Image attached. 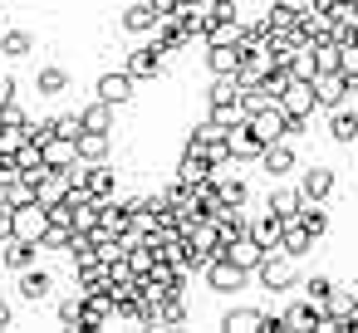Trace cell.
<instances>
[{
	"instance_id": "1",
	"label": "cell",
	"mask_w": 358,
	"mask_h": 333,
	"mask_svg": "<svg viewBox=\"0 0 358 333\" xmlns=\"http://www.w3.org/2000/svg\"><path fill=\"white\" fill-rule=\"evenodd\" d=\"M250 279H255L265 294H275V299H280V294H294L304 274H299V269H294V260L275 245V250H265V255H260V265L250 269Z\"/></svg>"
},
{
	"instance_id": "2",
	"label": "cell",
	"mask_w": 358,
	"mask_h": 333,
	"mask_svg": "<svg viewBox=\"0 0 358 333\" xmlns=\"http://www.w3.org/2000/svg\"><path fill=\"white\" fill-rule=\"evenodd\" d=\"M167 59H172V54H167L152 35H143V45H133V50L123 54V69H128L138 84H162V79H167Z\"/></svg>"
},
{
	"instance_id": "3",
	"label": "cell",
	"mask_w": 358,
	"mask_h": 333,
	"mask_svg": "<svg viewBox=\"0 0 358 333\" xmlns=\"http://www.w3.org/2000/svg\"><path fill=\"white\" fill-rule=\"evenodd\" d=\"M201 284L211 289V294H241L245 284H250V269H241L236 260H226V255H216L206 269H201Z\"/></svg>"
},
{
	"instance_id": "4",
	"label": "cell",
	"mask_w": 358,
	"mask_h": 333,
	"mask_svg": "<svg viewBox=\"0 0 358 333\" xmlns=\"http://www.w3.org/2000/svg\"><path fill=\"white\" fill-rule=\"evenodd\" d=\"M94 98H103V103H113V108H128V103L138 98V79L118 64V69H108V74L94 79Z\"/></svg>"
},
{
	"instance_id": "5",
	"label": "cell",
	"mask_w": 358,
	"mask_h": 333,
	"mask_svg": "<svg viewBox=\"0 0 358 333\" xmlns=\"http://www.w3.org/2000/svg\"><path fill=\"white\" fill-rule=\"evenodd\" d=\"M255 167H260L270 182H285V177H294V172H299V152H294V142H289V138H280V142H265V152L255 157Z\"/></svg>"
},
{
	"instance_id": "6",
	"label": "cell",
	"mask_w": 358,
	"mask_h": 333,
	"mask_svg": "<svg viewBox=\"0 0 358 333\" xmlns=\"http://www.w3.org/2000/svg\"><path fill=\"white\" fill-rule=\"evenodd\" d=\"M79 299H84L79 328H113V289H108V279L94 284V289H79Z\"/></svg>"
},
{
	"instance_id": "7",
	"label": "cell",
	"mask_w": 358,
	"mask_h": 333,
	"mask_svg": "<svg viewBox=\"0 0 358 333\" xmlns=\"http://www.w3.org/2000/svg\"><path fill=\"white\" fill-rule=\"evenodd\" d=\"M294 182H299L304 201H329V196L338 191V172H334V167H324V162L299 167V172H294Z\"/></svg>"
},
{
	"instance_id": "8",
	"label": "cell",
	"mask_w": 358,
	"mask_h": 333,
	"mask_svg": "<svg viewBox=\"0 0 358 333\" xmlns=\"http://www.w3.org/2000/svg\"><path fill=\"white\" fill-rule=\"evenodd\" d=\"M30 265H40V245H35V240H20V235H6V240H0V269H6L10 279H15L20 269H30Z\"/></svg>"
},
{
	"instance_id": "9",
	"label": "cell",
	"mask_w": 358,
	"mask_h": 333,
	"mask_svg": "<svg viewBox=\"0 0 358 333\" xmlns=\"http://www.w3.org/2000/svg\"><path fill=\"white\" fill-rule=\"evenodd\" d=\"M280 108H285V113H299V118H314V113H319L314 79H289V84L280 89Z\"/></svg>"
},
{
	"instance_id": "10",
	"label": "cell",
	"mask_w": 358,
	"mask_h": 333,
	"mask_svg": "<svg viewBox=\"0 0 358 333\" xmlns=\"http://www.w3.org/2000/svg\"><path fill=\"white\" fill-rule=\"evenodd\" d=\"M299 206H304V191H299V182H275L270 191H265V206L260 211H270V216H280V221H289V216H299Z\"/></svg>"
},
{
	"instance_id": "11",
	"label": "cell",
	"mask_w": 358,
	"mask_h": 333,
	"mask_svg": "<svg viewBox=\"0 0 358 333\" xmlns=\"http://www.w3.org/2000/svg\"><path fill=\"white\" fill-rule=\"evenodd\" d=\"M50 230V211L40 206V201H25V206H15V216H10V235H20V240H35L40 245V235Z\"/></svg>"
},
{
	"instance_id": "12",
	"label": "cell",
	"mask_w": 358,
	"mask_h": 333,
	"mask_svg": "<svg viewBox=\"0 0 358 333\" xmlns=\"http://www.w3.org/2000/svg\"><path fill=\"white\" fill-rule=\"evenodd\" d=\"M15 294H20L25 304H50V299H55V274L40 269V265L20 269V274H15Z\"/></svg>"
},
{
	"instance_id": "13",
	"label": "cell",
	"mask_w": 358,
	"mask_h": 333,
	"mask_svg": "<svg viewBox=\"0 0 358 333\" xmlns=\"http://www.w3.org/2000/svg\"><path fill=\"white\" fill-rule=\"evenodd\" d=\"M35 30H25V25H6V30H0V59H6V64H25L30 54H35Z\"/></svg>"
},
{
	"instance_id": "14",
	"label": "cell",
	"mask_w": 358,
	"mask_h": 333,
	"mask_svg": "<svg viewBox=\"0 0 358 333\" xmlns=\"http://www.w3.org/2000/svg\"><path fill=\"white\" fill-rule=\"evenodd\" d=\"M353 138H358V103L329 108V142L334 147H353Z\"/></svg>"
},
{
	"instance_id": "15",
	"label": "cell",
	"mask_w": 358,
	"mask_h": 333,
	"mask_svg": "<svg viewBox=\"0 0 358 333\" xmlns=\"http://www.w3.org/2000/svg\"><path fill=\"white\" fill-rule=\"evenodd\" d=\"M69 89H74V74L64 64H40L35 69V94L40 98H64Z\"/></svg>"
},
{
	"instance_id": "16",
	"label": "cell",
	"mask_w": 358,
	"mask_h": 333,
	"mask_svg": "<svg viewBox=\"0 0 358 333\" xmlns=\"http://www.w3.org/2000/svg\"><path fill=\"white\" fill-rule=\"evenodd\" d=\"M226 147H231V157H236V167H241V162H255V157L265 152V142L255 138V128H250V118H245V123H236V128L226 133Z\"/></svg>"
},
{
	"instance_id": "17",
	"label": "cell",
	"mask_w": 358,
	"mask_h": 333,
	"mask_svg": "<svg viewBox=\"0 0 358 333\" xmlns=\"http://www.w3.org/2000/svg\"><path fill=\"white\" fill-rule=\"evenodd\" d=\"M280 250H285L289 260H304V255H314V250H319V240L299 225V216H289V221L280 225Z\"/></svg>"
},
{
	"instance_id": "18",
	"label": "cell",
	"mask_w": 358,
	"mask_h": 333,
	"mask_svg": "<svg viewBox=\"0 0 358 333\" xmlns=\"http://www.w3.org/2000/svg\"><path fill=\"white\" fill-rule=\"evenodd\" d=\"M221 328H226V333H265V309L236 304V309L221 313Z\"/></svg>"
},
{
	"instance_id": "19",
	"label": "cell",
	"mask_w": 358,
	"mask_h": 333,
	"mask_svg": "<svg viewBox=\"0 0 358 333\" xmlns=\"http://www.w3.org/2000/svg\"><path fill=\"white\" fill-rule=\"evenodd\" d=\"M152 25H157V10L148 6V0H133V6H123V15H118V30H123V35H138V40H143Z\"/></svg>"
},
{
	"instance_id": "20",
	"label": "cell",
	"mask_w": 358,
	"mask_h": 333,
	"mask_svg": "<svg viewBox=\"0 0 358 333\" xmlns=\"http://www.w3.org/2000/svg\"><path fill=\"white\" fill-rule=\"evenodd\" d=\"M206 74H236L241 69V45H201Z\"/></svg>"
},
{
	"instance_id": "21",
	"label": "cell",
	"mask_w": 358,
	"mask_h": 333,
	"mask_svg": "<svg viewBox=\"0 0 358 333\" xmlns=\"http://www.w3.org/2000/svg\"><path fill=\"white\" fill-rule=\"evenodd\" d=\"M241 98V79L236 74H211L206 89H201V103L206 108H221V103H236Z\"/></svg>"
},
{
	"instance_id": "22",
	"label": "cell",
	"mask_w": 358,
	"mask_h": 333,
	"mask_svg": "<svg viewBox=\"0 0 358 333\" xmlns=\"http://www.w3.org/2000/svg\"><path fill=\"white\" fill-rule=\"evenodd\" d=\"M79 118H84V128H89V133H113V128H118V108H113V103H103V98L79 103Z\"/></svg>"
},
{
	"instance_id": "23",
	"label": "cell",
	"mask_w": 358,
	"mask_h": 333,
	"mask_svg": "<svg viewBox=\"0 0 358 333\" xmlns=\"http://www.w3.org/2000/svg\"><path fill=\"white\" fill-rule=\"evenodd\" d=\"M40 147H45V167L50 172H69L79 162V142H69V138H45Z\"/></svg>"
},
{
	"instance_id": "24",
	"label": "cell",
	"mask_w": 358,
	"mask_h": 333,
	"mask_svg": "<svg viewBox=\"0 0 358 333\" xmlns=\"http://www.w3.org/2000/svg\"><path fill=\"white\" fill-rule=\"evenodd\" d=\"M84 191L89 196H113L118 191V172H113V162H89V172H84Z\"/></svg>"
},
{
	"instance_id": "25",
	"label": "cell",
	"mask_w": 358,
	"mask_h": 333,
	"mask_svg": "<svg viewBox=\"0 0 358 333\" xmlns=\"http://www.w3.org/2000/svg\"><path fill=\"white\" fill-rule=\"evenodd\" d=\"M113 157V133H79V162H108Z\"/></svg>"
},
{
	"instance_id": "26",
	"label": "cell",
	"mask_w": 358,
	"mask_h": 333,
	"mask_svg": "<svg viewBox=\"0 0 358 333\" xmlns=\"http://www.w3.org/2000/svg\"><path fill=\"white\" fill-rule=\"evenodd\" d=\"M299 225H304L314 240H324V235H329V225H334L329 201H304V206H299Z\"/></svg>"
},
{
	"instance_id": "27",
	"label": "cell",
	"mask_w": 358,
	"mask_h": 333,
	"mask_svg": "<svg viewBox=\"0 0 358 333\" xmlns=\"http://www.w3.org/2000/svg\"><path fill=\"white\" fill-rule=\"evenodd\" d=\"M280 225H285L280 216H270V211H255V216H250V230H245V235H250L255 245L275 250V245H280Z\"/></svg>"
},
{
	"instance_id": "28",
	"label": "cell",
	"mask_w": 358,
	"mask_h": 333,
	"mask_svg": "<svg viewBox=\"0 0 358 333\" xmlns=\"http://www.w3.org/2000/svg\"><path fill=\"white\" fill-rule=\"evenodd\" d=\"M314 323H319V309H314L309 299H294V304H285V309H280V328L304 333V328H314Z\"/></svg>"
},
{
	"instance_id": "29",
	"label": "cell",
	"mask_w": 358,
	"mask_h": 333,
	"mask_svg": "<svg viewBox=\"0 0 358 333\" xmlns=\"http://www.w3.org/2000/svg\"><path fill=\"white\" fill-rule=\"evenodd\" d=\"M221 250H226V260H236L241 269H255V265H260V255H265V245H255L250 235H236V240H226Z\"/></svg>"
},
{
	"instance_id": "30",
	"label": "cell",
	"mask_w": 358,
	"mask_h": 333,
	"mask_svg": "<svg viewBox=\"0 0 358 333\" xmlns=\"http://www.w3.org/2000/svg\"><path fill=\"white\" fill-rule=\"evenodd\" d=\"M334 284H338L334 274H304V279H299V294H304L314 309H324V304H329V294H334Z\"/></svg>"
},
{
	"instance_id": "31",
	"label": "cell",
	"mask_w": 358,
	"mask_h": 333,
	"mask_svg": "<svg viewBox=\"0 0 358 333\" xmlns=\"http://www.w3.org/2000/svg\"><path fill=\"white\" fill-rule=\"evenodd\" d=\"M99 225L113 230V235H123V230H128V206L113 201V196H103V201H99Z\"/></svg>"
},
{
	"instance_id": "32",
	"label": "cell",
	"mask_w": 358,
	"mask_h": 333,
	"mask_svg": "<svg viewBox=\"0 0 358 333\" xmlns=\"http://www.w3.org/2000/svg\"><path fill=\"white\" fill-rule=\"evenodd\" d=\"M216 191H221V201H226V206H245V201H250L245 177H221V172H216Z\"/></svg>"
},
{
	"instance_id": "33",
	"label": "cell",
	"mask_w": 358,
	"mask_h": 333,
	"mask_svg": "<svg viewBox=\"0 0 358 333\" xmlns=\"http://www.w3.org/2000/svg\"><path fill=\"white\" fill-rule=\"evenodd\" d=\"M79 133H84L79 108H74V113H55V118H50V138H69V142H79Z\"/></svg>"
},
{
	"instance_id": "34",
	"label": "cell",
	"mask_w": 358,
	"mask_h": 333,
	"mask_svg": "<svg viewBox=\"0 0 358 333\" xmlns=\"http://www.w3.org/2000/svg\"><path fill=\"white\" fill-rule=\"evenodd\" d=\"M270 35H275V20H270V10H265V15L245 20V40H241V45H270Z\"/></svg>"
},
{
	"instance_id": "35",
	"label": "cell",
	"mask_w": 358,
	"mask_h": 333,
	"mask_svg": "<svg viewBox=\"0 0 358 333\" xmlns=\"http://www.w3.org/2000/svg\"><path fill=\"white\" fill-rule=\"evenodd\" d=\"M79 230L74 225H50L45 235H40V250H69V240H74Z\"/></svg>"
},
{
	"instance_id": "36",
	"label": "cell",
	"mask_w": 358,
	"mask_h": 333,
	"mask_svg": "<svg viewBox=\"0 0 358 333\" xmlns=\"http://www.w3.org/2000/svg\"><path fill=\"white\" fill-rule=\"evenodd\" d=\"M79 318H84V299H79V289H74L69 299H59V323H64V328H79Z\"/></svg>"
},
{
	"instance_id": "37",
	"label": "cell",
	"mask_w": 358,
	"mask_h": 333,
	"mask_svg": "<svg viewBox=\"0 0 358 333\" xmlns=\"http://www.w3.org/2000/svg\"><path fill=\"white\" fill-rule=\"evenodd\" d=\"M6 201H10V206H25V201H35V182H25V177L6 182Z\"/></svg>"
},
{
	"instance_id": "38",
	"label": "cell",
	"mask_w": 358,
	"mask_h": 333,
	"mask_svg": "<svg viewBox=\"0 0 358 333\" xmlns=\"http://www.w3.org/2000/svg\"><path fill=\"white\" fill-rule=\"evenodd\" d=\"M338 74L358 84V40L353 45H338Z\"/></svg>"
},
{
	"instance_id": "39",
	"label": "cell",
	"mask_w": 358,
	"mask_h": 333,
	"mask_svg": "<svg viewBox=\"0 0 358 333\" xmlns=\"http://www.w3.org/2000/svg\"><path fill=\"white\" fill-rule=\"evenodd\" d=\"M30 113H25V103L20 98H6V103H0V128H20Z\"/></svg>"
},
{
	"instance_id": "40",
	"label": "cell",
	"mask_w": 358,
	"mask_h": 333,
	"mask_svg": "<svg viewBox=\"0 0 358 333\" xmlns=\"http://www.w3.org/2000/svg\"><path fill=\"white\" fill-rule=\"evenodd\" d=\"M6 328H15V304L0 294V333H6Z\"/></svg>"
},
{
	"instance_id": "41",
	"label": "cell",
	"mask_w": 358,
	"mask_h": 333,
	"mask_svg": "<svg viewBox=\"0 0 358 333\" xmlns=\"http://www.w3.org/2000/svg\"><path fill=\"white\" fill-rule=\"evenodd\" d=\"M15 94H20L15 74H6V69H0V103H6V98H15Z\"/></svg>"
},
{
	"instance_id": "42",
	"label": "cell",
	"mask_w": 358,
	"mask_h": 333,
	"mask_svg": "<svg viewBox=\"0 0 358 333\" xmlns=\"http://www.w3.org/2000/svg\"><path fill=\"white\" fill-rule=\"evenodd\" d=\"M148 6H152L157 20H162V15H177V10H182V0H148Z\"/></svg>"
},
{
	"instance_id": "43",
	"label": "cell",
	"mask_w": 358,
	"mask_h": 333,
	"mask_svg": "<svg viewBox=\"0 0 358 333\" xmlns=\"http://www.w3.org/2000/svg\"><path fill=\"white\" fill-rule=\"evenodd\" d=\"M182 6H206V0H182Z\"/></svg>"
},
{
	"instance_id": "44",
	"label": "cell",
	"mask_w": 358,
	"mask_h": 333,
	"mask_svg": "<svg viewBox=\"0 0 358 333\" xmlns=\"http://www.w3.org/2000/svg\"><path fill=\"white\" fill-rule=\"evenodd\" d=\"M353 182H358V157H353Z\"/></svg>"
},
{
	"instance_id": "45",
	"label": "cell",
	"mask_w": 358,
	"mask_h": 333,
	"mask_svg": "<svg viewBox=\"0 0 358 333\" xmlns=\"http://www.w3.org/2000/svg\"><path fill=\"white\" fill-rule=\"evenodd\" d=\"M353 152H358V138H353Z\"/></svg>"
},
{
	"instance_id": "46",
	"label": "cell",
	"mask_w": 358,
	"mask_h": 333,
	"mask_svg": "<svg viewBox=\"0 0 358 333\" xmlns=\"http://www.w3.org/2000/svg\"><path fill=\"white\" fill-rule=\"evenodd\" d=\"M353 294H358V279H353Z\"/></svg>"
},
{
	"instance_id": "47",
	"label": "cell",
	"mask_w": 358,
	"mask_h": 333,
	"mask_svg": "<svg viewBox=\"0 0 358 333\" xmlns=\"http://www.w3.org/2000/svg\"><path fill=\"white\" fill-rule=\"evenodd\" d=\"M314 6H324V0H314Z\"/></svg>"
}]
</instances>
